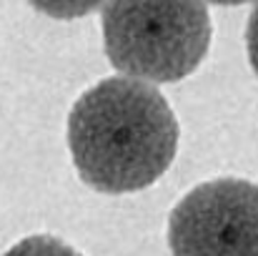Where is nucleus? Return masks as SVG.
Here are the masks:
<instances>
[{
  "instance_id": "f257e3e1",
  "label": "nucleus",
  "mask_w": 258,
  "mask_h": 256,
  "mask_svg": "<svg viewBox=\"0 0 258 256\" xmlns=\"http://www.w3.org/2000/svg\"><path fill=\"white\" fill-rule=\"evenodd\" d=\"M180 128L158 88L138 78H105L68 116V148L81 181L100 193H133L171 169Z\"/></svg>"
},
{
  "instance_id": "f03ea898",
  "label": "nucleus",
  "mask_w": 258,
  "mask_h": 256,
  "mask_svg": "<svg viewBox=\"0 0 258 256\" xmlns=\"http://www.w3.org/2000/svg\"><path fill=\"white\" fill-rule=\"evenodd\" d=\"M100 28L110 66L148 83L190 76L213 35L206 0H108Z\"/></svg>"
},
{
  "instance_id": "7ed1b4c3",
  "label": "nucleus",
  "mask_w": 258,
  "mask_h": 256,
  "mask_svg": "<svg viewBox=\"0 0 258 256\" xmlns=\"http://www.w3.org/2000/svg\"><path fill=\"white\" fill-rule=\"evenodd\" d=\"M173 256H258V186L216 178L190 188L168 216Z\"/></svg>"
},
{
  "instance_id": "20e7f679",
  "label": "nucleus",
  "mask_w": 258,
  "mask_h": 256,
  "mask_svg": "<svg viewBox=\"0 0 258 256\" xmlns=\"http://www.w3.org/2000/svg\"><path fill=\"white\" fill-rule=\"evenodd\" d=\"M103 3L108 0H28V5H33L38 13L55 20H76V18L90 15Z\"/></svg>"
},
{
  "instance_id": "39448f33",
  "label": "nucleus",
  "mask_w": 258,
  "mask_h": 256,
  "mask_svg": "<svg viewBox=\"0 0 258 256\" xmlns=\"http://www.w3.org/2000/svg\"><path fill=\"white\" fill-rule=\"evenodd\" d=\"M3 256H83V254H78L73 246H68L66 241H60L55 236L38 234V236H28V239L18 241Z\"/></svg>"
},
{
  "instance_id": "423d86ee",
  "label": "nucleus",
  "mask_w": 258,
  "mask_h": 256,
  "mask_svg": "<svg viewBox=\"0 0 258 256\" xmlns=\"http://www.w3.org/2000/svg\"><path fill=\"white\" fill-rule=\"evenodd\" d=\"M246 50H248V61H251V68L258 76V3L256 8L251 10L248 15V25H246Z\"/></svg>"
},
{
  "instance_id": "0eeeda50",
  "label": "nucleus",
  "mask_w": 258,
  "mask_h": 256,
  "mask_svg": "<svg viewBox=\"0 0 258 256\" xmlns=\"http://www.w3.org/2000/svg\"><path fill=\"white\" fill-rule=\"evenodd\" d=\"M206 3H213V5H243V3H251V0H206Z\"/></svg>"
}]
</instances>
